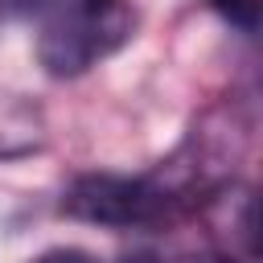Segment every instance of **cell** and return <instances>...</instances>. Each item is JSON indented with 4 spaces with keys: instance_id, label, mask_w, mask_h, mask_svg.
I'll list each match as a JSON object with an SVG mask.
<instances>
[{
    "instance_id": "6da1fadb",
    "label": "cell",
    "mask_w": 263,
    "mask_h": 263,
    "mask_svg": "<svg viewBox=\"0 0 263 263\" xmlns=\"http://www.w3.org/2000/svg\"><path fill=\"white\" fill-rule=\"evenodd\" d=\"M41 33L37 58L49 74H82L111 49H119L132 33L127 0H29Z\"/></svg>"
},
{
    "instance_id": "7a4b0ae2",
    "label": "cell",
    "mask_w": 263,
    "mask_h": 263,
    "mask_svg": "<svg viewBox=\"0 0 263 263\" xmlns=\"http://www.w3.org/2000/svg\"><path fill=\"white\" fill-rule=\"evenodd\" d=\"M173 197L164 185L148 177H119V173H86L62 193V214L95 226H152L168 214Z\"/></svg>"
},
{
    "instance_id": "3957f363",
    "label": "cell",
    "mask_w": 263,
    "mask_h": 263,
    "mask_svg": "<svg viewBox=\"0 0 263 263\" xmlns=\"http://www.w3.org/2000/svg\"><path fill=\"white\" fill-rule=\"evenodd\" d=\"M230 25H238V29H255L259 21H263V0H210Z\"/></svg>"
},
{
    "instance_id": "277c9868",
    "label": "cell",
    "mask_w": 263,
    "mask_h": 263,
    "mask_svg": "<svg viewBox=\"0 0 263 263\" xmlns=\"http://www.w3.org/2000/svg\"><path fill=\"white\" fill-rule=\"evenodd\" d=\"M242 238H247V251L263 259V189L247 201L242 210Z\"/></svg>"
},
{
    "instance_id": "5b68a950",
    "label": "cell",
    "mask_w": 263,
    "mask_h": 263,
    "mask_svg": "<svg viewBox=\"0 0 263 263\" xmlns=\"http://www.w3.org/2000/svg\"><path fill=\"white\" fill-rule=\"evenodd\" d=\"M33 263H95V255H86V251H74V247H58V251H45V255H37Z\"/></svg>"
},
{
    "instance_id": "8992f818",
    "label": "cell",
    "mask_w": 263,
    "mask_h": 263,
    "mask_svg": "<svg viewBox=\"0 0 263 263\" xmlns=\"http://www.w3.org/2000/svg\"><path fill=\"white\" fill-rule=\"evenodd\" d=\"M119 263H160V259H156L152 251H132V255H123Z\"/></svg>"
},
{
    "instance_id": "52a82bcc",
    "label": "cell",
    "mask_w": 263,
    "mask_h": 263,
    "mask_svg": "<svg viewBox=\"0 0 263 263\" xmlns=\"http://www.w3.org/2000/svg\"><path fill=\"white\" fill-rule=\"evenodd\" d=\"M201 263H234V259H222V255H210V259H201Z\"/></svg>"
}]
</instances>
